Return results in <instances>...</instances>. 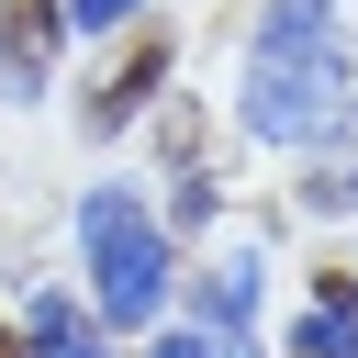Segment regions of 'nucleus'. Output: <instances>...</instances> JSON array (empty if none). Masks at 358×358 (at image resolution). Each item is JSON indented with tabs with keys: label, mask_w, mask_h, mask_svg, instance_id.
I'll return each instance as SVG.
<instances>
[{
	"label": "nucleus",
	"mask_w": 358,
	"mask_h": 358,
	"mask_svg": "<svg viewBox=\"0 0 358 358\" xmlns=\"http://www.w3.org/2000/svg\"><path fill=\"white\" fill-rule=\"evenodd\" d=\"M78 336H90V313H78L67 291H34V302H22V347H34V358H67Z\"/></svg>",
	"instance_id": "7"
},
{
	"label": "nucleus",
	"mask_w": 358,
	"mask_h": 358,
	"mask_svg": "<svg viewBox=\"0 0 358 358\" xmlns=\"http://www.w3.org/2000/svg\"><path fill=\"white\" fill-rule=\"evenodd\" d=\"M168 67H179V45H168L157 22H134V45H123V67H112V78H90V101H78V123H90V134H123V123H134V112L157 101V78H168Z\"/></svg>",
	"instance_id": "3"
},
{
	"label": "nucleus",
	"mask_w": 358,
	"mask_h": 358,
	"mask_svg": "<svg viewBox=\"0 0 358 358\" xmlns=\"http://www.w3.org/2000/svg\"><path fill=\"white\" fill-rule=\"evenodd\" d=\"M145 358H213V336H201V324H168V336H157Z\"/></svg>",
	"instance_id": "10"
},
{
	"label": "nucleus",
	"mask_w": 358,
	"mask_h": 358,
	"mask_svg": "<svg viewBox=\"0 0 358 358\" xmlns=\"http://www.w3.org/2000/svg\"><path fill=\"white\" fill-rule=\"evenodd\" d=\"M56 45H67V11L56 0H0V101H45Z\"/></svg>",
	"instance_id": "4"
},
{
	"label": "nucleus",
	"mask_w": 358,
	"mask_h": 358,
	"mask_svg": "<svg viewBox=\"0 0 358 358\" xmlns=\"http://www.w3.org/2000/svg\"><path fill=\"white\" fill-rule=\"evenodd\" d=\"M0 358H22V324H0Z\"/></svg>",
	"instance_id": "12"
},
{
	"label": "nucleus",
	"mask_w": 358,
	"mask_h": 358,
	"mask_svg": "<svg viewBox=\"0 0 358 358\" xmlns=\"http://www.w3.org/2000/svg\"><path fill=\"white\" fill-rule=\"evenodd\" d=\"M213 213H224V190H213L201 168H179V190H168V235H201Z\"/></svg>",
	"instance_id": "8"
},
{
	"label": "nucleus",
	"mask_w": 358,
	"mask_h": 358,
	"mask_svg": "<svg viewBox=\"0 0 358 358\" xmlns=\"http://www.w3.org/2000/svg\"><path fill=\"white\" fill-rule=\"evenodd\" d=\"M291 358H358V280L347 268L313 280V313L291 324Z\"/></svg>",
	"instance_id": "6"
},
{
	"label": "nucleus",
	"mask_w": 358,
	"mask_h": 358,
	"mask_svg": "<svg viewBox=\"0 0 358 358\" xmlns=\"http://www.w3.org/2000/svg\"><path fill=\"white\" fill-rule=\"evenodd\" d=\"M67 358H112V347H101V336H78V347H67Z\"/></svg>",
	"instance_id": "11"
},
{
	"label": "nucleus",
	"mask_w": 358,
	"mask_h": 358,
	"mask_svg": "<svg viewBox=\"0 0 358 358\" xmlns=\"http://www.w3.org/2000/svg\"><path fill=\"white\" fill-rule=\"evenodd\" d=\"M302 213H358V112H336L302 145Z\"/></svg>",
	"instance_id": "5"
},
{
	"label": "nucleus",
	"mask_w": 358,
	"mask_h": 358,
	"mask_svg": "<svg viewBox=\"0 0 358 358\" xmlns=\"http://www.w3.org/2000/svg\"><path fill=\"white\" fill-rule=\"evenodd\" d=\"M347 90H358L347 34H268V22H257V45H246V90H235V123H246L257 145H313V134L347 112Z\"/></svg>",
	"instance_id": "1"
},
{
	"label": "nucleus",
	"mask_w": 358,
	"mask_h": 358,
	"mask_svg": "<svg viewBox=\"0 0 358 358\" xmlns=\"http://www.w3.org/2000/svg\"><path fill=\"white\" fill-rule=\"evenodd\" d=\"M67 11V34H134L145 22V0H56Z\"/></svg>",
	"instance_id": "9"
},
{
	"label": "nucleus",
	"mask_w": 358,
	"mask_h": 358,
	"mask_svg": "<svg viewBox=\"0 0 358 358\" xmlns=\"http://www.w3.org/2000/svg\"><path fill=\"white\" fill-rule=\"evenodd\" d=\"M78 257H90V313L101 324H157L168 313V224L123 179H101L78 201Z\"/></svg>",
	"instance_id": "2"
}]
</instances>
